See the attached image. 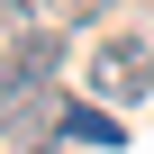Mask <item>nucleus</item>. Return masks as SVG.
Here are the masks:
<instances>
[{"label":"nucleus","mask_w":154,"mask_h":154,"mask_svg":"<svg viewBox=\"0 0 154 154\" xmlns=\"http://www.w3.org/2000/svg\"><path fill=\"white\" fill-rule=\"evenodd\" d=\"M18 36H36V18H27V0H0V45H18Z\"/></svg>","instance_id":"20e7f679"},{"label":"nucleus","mask_w":154,"mask_h":154,"mask_svg":"<svg viewBox=\"0 0 154 154\" xmlns=\"http://www.w3.org/2000/svg\"><path fill=\"white\" fill-rule=\"evenodd\" d=\"M91 91L100 100H154V45L145 36H109L91 54Z\"/></svg>","instance_id":"f257e3e1"},{"label":"nucleus","mask_w":154,"mask_h":154,"mask_svg":"<svg viewBox=\"0 0 154 154\" xmlns=\"http://www.w3.org/2000/svg\"><path fill=\"white\" fill-rule=\"evenodd\" d=\"M100 9H109V0H45V18H54V27H91Z\"/></svg>","instance_id":"7ed1b4c3"},{"label":"nucleus","mask_w":154,"mask_h":154,"mask_svg":"<svg viewBox=\"0 0 154 154\" xmlns=\"http://www.w3.org/2000/svg\"><path fill=\"white\" fill-rule=\"evenodd\" d=\"M54 136H63V145H118V118L91 109V100H63V109H54Z\"/></svg>","instance_id":"f03ea898"}]
</instances>
